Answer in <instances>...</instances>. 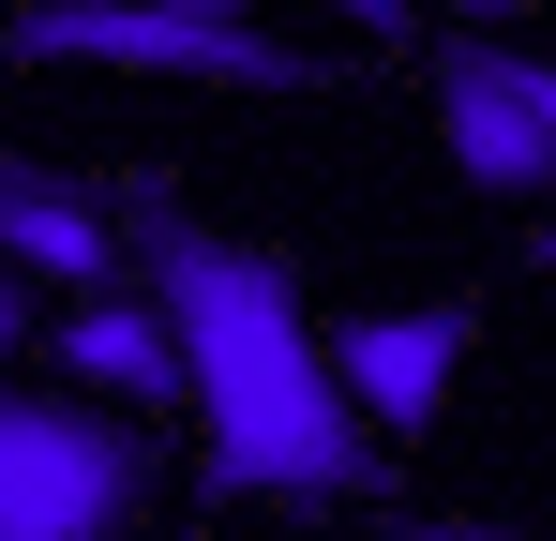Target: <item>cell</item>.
<instances>
[{
	"instance_id": "10",
	"label": "cell",
	"mask_w": 556,
	"mask_h": 541,
	"mask_svg": "<svg viewBox=\"0 0 556 541\" xmlns=\"http://www.w3.org/2000/svg\"><path fill=\"white\" fill-rule=\"evenodd\" d=\"M151 15H226V30H256L271 0H151Z\"/></svg>"
},
{
	"instance_id": "1",
	"label": "cell",
	"mask_w": 556,
	"mask_h": 541,
	"mask_svg": "<svg viewBox=\"0 0 556 541\" xmlns=\"http://www.w3.org/2000/svg\"><path fill=\"white\" fill-rule=\"evenodd\" d=\"M136 270H151V316L181 331L211 481L226 496H362L376 451H362V406L316 347V316H301V270L181 196H136Z\"/></svg>"
},
{
	"instance_id": "14",
	"label": "cell",
	"mask_w": 556,
	"mask_h": 541,
	"mask_svg": "<svg viewBox=\"0 0 556 541\" xmlns=\"http://www.w3.org/2000/svg\"><path fill=\"white\" fill-rule=\"evenodd\" d=\"M542 270H556V226H542Z\"/></svg>"
},
{
	"instance_id": "7",
	"label": "cell",
	"mask_w": 556,
	"mask_h": 541,
	"mask_svg": "<svg viewBox=\"0 0 556 541\" xmlns=\"http://www.w3.org/2000/svg\"><path fill=\"white\" fill-rule=\"evenodd\" d=\"M452 361H466V316H452V301H406V316L331 331V376H346L362 422H421V406L452 391Z\"/></svg>"
},
{
	"instance_id": "5",
	"label": "cell",
	"mask_w": 556,
	"mask_h": 541,
	"mask_svg": "<svg viewBox=\"0 0 556 541\" xmlns=\"http://www.w3.org/2000/svg\"><path fill=\"white\" fill-rule=\"evenodd\" d=\"M0 270H15V286H61V301H105V286H121V211H105L91 180L0 151Z\"/></svg>"
},
{
	"instance_id": "12",
	"label": "cell",
	"mask_w": 556,
	"mask_h": 541,
	"mask_svg": "<svg viewBox=\"0 0 556 541\" xmlns=\"http://www.w3.org/2000/svg\"><path fill=\"white\" fill-rule=\"evenodd\" d=\"M527 105H542V136H556V61H527Z\"/></svg>"
},
{
	"instance_id": "11",
	"label": "cell",
	"mask_w": 556,
	"mask_h": 541,
	"mask_svg": "<svg viewBox=\"0 0 556 541\" xmlns=\"http://www.w3.org/2000/svg\"><path fill=\"white\" fill-rule=\"evenodd\" d=\"M511 15H527V0H452V30H511Z\"/></svg>"
},
{
	"instance_id": "9",
	"label": "cell",
	"mask_w": 556,
	"mask_h": 541,
	"mask_svg": "<svg viewBox=\"0 0 556 541\" xmlns=\"http://www.w3.org/2000/svg\"><path fill=\"white\" fill-rule=\"evenodd\" d=\"M421 541H527V527H496V512H437Z\"/></svg>"
},
{
	"instance_id": "6",
	"label": "cell",
	"mask_w": 556,
	"mask_h": 541,
	"mask_svg": "<svg viewBox=\"0 0 556 541\" xmlns=\"http://www.w3.org/2000/svg\"><path fill=\"white\" fill-rule=\"evenodd\" d=\"M46 347L76 361V376H91L121 422H166V406H195V391H181V331L151 316V286H105V301H76Z\"/></svg>"
},
{
	"instance_id": "13",
	"label": "cell",
	"mask_w": 556,
	"mask_h": 541,
	"mask_svg": "<svg viewBox=\"0 0 556 541\" xmlns=\"http://www.w3.org/2000/svg\"><path fill=\"white\" fill-rule=\"evenodd\" d=\"M346 15H362V30H391V15H406V0H346Z\"/></svg>"
},
{
	"instance_id": "4",
	"label": "cell",
	"mask_w": 556,
	"mask_h": 541,
	"mask_svg": "<svg viewBox=\"0 0 556 541\" xmlns=\"http://www.w3.org/2000/svg\"><path fill=\"white\" fill-rule=\"evenodd\" d=\"M421 90H437V136H452V166L481 196H556V136H542V105H527V46L452 30Z\"/></svg>"
},
{
	"instance_id": "8",
	"label": "cell",
	"mask_w": 556,
	"mask_h": 541,
	"mask_svg": "<svg viewBox=\"0 0 556 541\" xmlns=\"http://www.w3.org/2000/svg\"><path fill=\"white\" fill-rule=\"evenodd\" d=\"M30 331H46V316H30V286H15V270H0V361L30 347Z\"/></svg>"
},
{
	"instance_id": "2",
	"label": "cell",
	"mask_w": 556,
	"mask_h": 541,
	"mask_svg": "<svg viewBox=\"0 0 556 541\" xmlns=\"http://www.w3.org/2000/svg\"><path fill=\"white\" fill-rule=\"evenodd\" d=\"M151 512V451L121 406L0 391V541H121Z\"/></svg>"
},
{
	"instance_id": "3",
	"label": "cell",
	"mask_w": 556,
	"mask_h": 541,
	"mask_svg": "<svg viewBox=\"0 0 556 541\" xmlns=\"http://www.w3.org/2000/svg\"><path fill=\"white\" fill-rule=\"evenodd\" d=\"M15 46H30V61H121V76H211V90H331L301 46H271V30L151 15V0H46Z\"/></svg>"
}]
</instances>
